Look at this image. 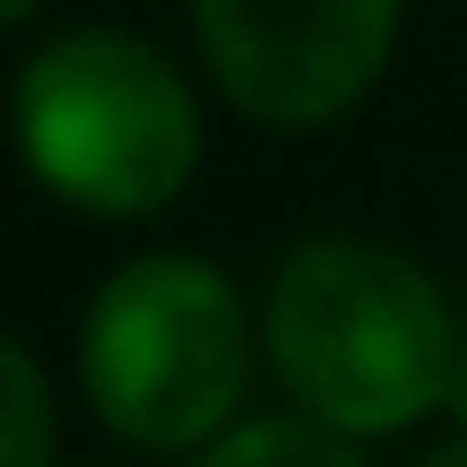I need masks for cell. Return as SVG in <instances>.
Wrapping results in <instances>:
<instances>
[{
	"label": "cell",
	"instance_id": "9",
	"mask_svg": "<svg viewBox=\"0 0 467 467\" xmlns=\"http://www.w3.org/2000/svg\"><path fill=\"white\" fill-rule=\"evenodd\" d=\"M17 17H35V0H0V26H17Z\"/></svg>",
	"mask_w": 467,
	"mask_h": 467
},
{
	"label": "cell",
	"instance_id": "4",
	"mask_svg": "<svg viewBox=\"0 0 467 467\" xmlns=\"http://www.w3.org/2000/svg\"><path fill=\"white\" fill-rule=\"evenodd\" d=\"M208 78L260 130H320L372 96L399 0H191Z\"/></svg>",
	"mask_w": 467,
	"mask_h": 467
},
{
	"label": "cell",
	"instance_id": "2",
	"mask_svg": "<svg viewBox=\"0 0 467 467\" xmlns=\"http://www.w3.org/2000/svg\"><path fill=\"white\" fill-rule=\"evenodd\" d=\"M17 156L87 217H156L200 173L191 78L130 26H69L26 52L9 87Z\"/></svg>",
	"mask_w": 467,
	"mask_h": 467
},
{
	"label": "cell",
	"instance_id": "3",
	"mask_svg": "<svg viewBox=\"0 0 467 467\" xmlns=\"http://www.w3.org/2000/svg\"><path fill=\"white\" fill-rule=\"evenodd\" d=\"M87 407L139 451H208L251 389V303L200 251H139L78 320Z\"/></svg>",
	"mask_w": 467,
	"mask_h": 467
},
{
	"label": "cell",
	"instance_id": "6",
	"mask_svg": "<svg viewBox=\"0 0 467 467\" xmlns=\"http://www.w3.org/2000/svg\"><path fill=\"white\" fill-rule=\"evenodd\" d=\"M0 467H52V389L9 329H0Z\"/></svg>",
	"mask_w": 467,
	"mask_h": 467
},
{
	"label": "cell",
	"instance_id": "1",
	"mask_svg": "<svg viewBox=\"0 0 467 467\" xmlns=\"http://www.w3.org/2000/svg\"><path fill=\"white\" fill-rule=\"evenodd\" d=\"M260 355L277 364V381L312 424L372 441L451 407L459 312L433 285V268L407 260L399 243L312 234L268 277Z\"/></svg>",
	"mask_w": 467,
	"mask_h": 467
},
{
	"label": "cell",
	"instance_id": "8",
	"mask_svg": "<svg viewBox=\"0 0 467 467\" xmlns=\"http://www.w3.org/2000/svg\"><path fill=\"white\" fill-rule=\"evenodd\" d=\"M416 467H467V433H451V441H441V451H424Z\"/></svg>",
	"mask_w": 467,
	"mask_h": 467
},
{
	"label": "cell",
	"instance_id": "7",
	"mask_svg": "<svg viewBox=\"0 0 467 467\" xmlns=\"http://www.w3.org/2000/svg\"><path fill=\"white\" fill-rule=\"evenodd\" d=\"M451 416H459V433H467V312H459V364H451Z\"/></svg>",
	"mask_w": 467,
	"mask_h": 467
},
{
	"label": "cell",
	"instance_id": "5",
	"mask_svg": "<svg viewBox=\"0 0 467 467\" xmlns=\"http://www.w3.org/2000/svg\"><path fill=\"white\" fill-rule=\"evenodd\" d=\"M191 467H372V459L312 416H260V424H234L225 441H208Z\"/></svg>",
	"mask_w": 467,
	"mask_h": 467
}]
</instances>
